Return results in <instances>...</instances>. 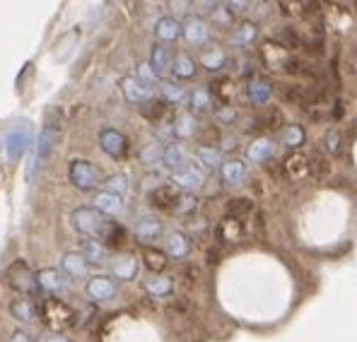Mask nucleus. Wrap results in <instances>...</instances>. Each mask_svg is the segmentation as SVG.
<instances>
[{
    "label": "nucleus",
    "mask_w": 357,
    "mask_h": 342,
    "mask_svg": "<svg viewBox=\"0 0 357 342\" xmlns=\"http://www.w3.org/2000/svg\"><path fill=\"white\" fill-rule=\"evenodd\" d=\"M335 135H338V133H335V130H331V133H328V138H326V143H328V150L331 152H340V143H343V140H335Z\"/></svg>",
    "instance_id": "nucleus-40"
},
{
    "label": "nucleus",
    "mask_w": 357,
    "mask_h": 342,
    "mask_svg": "<svg viewBox=\"0 0 357 342\" xmlns=\"http://www.w3.org/2000/svg\"><path fill=\"white\" fill-rule=\"evenodd\" d=\"M31 140H34V125L31 121L22 118L10 128L8 140H5V150H8V160L10 162H20L24 155H27Z\"/></svg>",
    "instance_id": "nucleus-6"
},
{
    "label": "nucleus",
    "mask_w": 357,
    "mask_h": 342,
    "mask_svg": "<svg viewBox=\"0 0 357 342\" xmlns=\"http://www.w3.org/2000/svg\"><path fill=\"white\" fill-rule=\"evenodd\" d=\"M282 143L287 147H299L304 143V130L299 128V125H290V128H285V133H282Z\"/></svg>",
    "instance_id": "nucleus-37"
},
{
    "label": "nucleus",
    "mask_w": 357,
    "mask_h": 342,
    "mask_svg": "<svg viewBox=\"0 0 357 342\" xmlns=\"http://www.w3.org/2000/svg\"><path fill=\"white\" fill-rule=\"evenodd\" d=\"M85 292L92 302H109L116 297V282L109 275H92L85 285Z\"/></svg>",
    "instance_id": "nucleus-9"
},
{
    "label": "nucleus",
    "mask_w": 357,
    "mask_h": 342,
    "mask_svg": "<svg viewBox=\"0 0 357 342\" xmlns=\"http://www.w3.org/2000/svg\"><path fill=\"white\" fill-rule=\"evenodd\" d=\"M220 173H222V181L227 183V186H239L241 181H244L246 176V164L239 160H229L222 164V169H220Z\"/></svg>",
    "instance_id": "nucleus-20"
},
{
    "label": "nucleus",
    "mask_w": 357,
    "mask_h": 342,
    "mask_svg": "<svg viewBox=\"0 0 357 342\" xmlns=\"http://www.w3.org/2000/svg\"><path fill=\"white\" fill-rule=\"evenodd\" d=\"M246 157H249V162L264 164V162H268L273 157V143H271V140H256V143L249 145Z\"/></svg>",
    "instance_id": "nucleus-26"
},
{
    "label": "nucleus",
    "mask_w": 357,
    "mask_h": 342,
    "mask_svg": "<svg viewBox=\"0 0 357 342\" xmlns=\"http://www.w3.org/2000/svg\"><path fill=\"white\" fill-rule=\"evenodd\" d=\"M145 292L152 294V297H165V294L172 292V280L169 277H152V280L145 282Z\"/></svg>",
    "instance_id": "nucleus-34"
},
{
    "label": "nucleus",
    "mask_w": 357,
    "mask_h": 342,
    "mask_svg": "<svg viewBox=\"0 0 357 342\" xmlns=\"http://www.w3.org/2000/svg\"><path fill=\"white\" fill-rule=\"evenodd\" d=\"M36 282H39V289L49 292V297H56V294H63L68 287L66 275L59 270V267H41L36 272Z\"/></svg>",
    "instance_id": "nucleus-12"
},
{
    "label": "nucleus",
    "mask_w": 357,
    "mask_h": 342,
    "mask_svg": "<svg viewBox=\"0 0 357 342\" xmlns=\"http://www.w3.org/2000/svg\"><path fill=\"white\" fill-rule=\"evenodd\" d=\"M39 318L51 333H63V330L73 328L77 320L75 309L68 302H63L61 297H46L39 304Z\"/></svg>",
    "instance_id": "nucleus-2"
},
{
    "label": "nucleus",
    "mask_w": 357,
    "mask_h": 342,
    "mask_svg": "<svg viewBox=\"0 0 357 342\" xmlns=\"http://www.w3.org/2000/svg\"><path fill=\"white\" fill-rule=\"evenodd\" d=\"M61 128H63V116L61 109H49L44 116V125L39 130V145H36V164H44L51 157V152L56 150L61 140Z\"/></svg>",
    "instance_id": "nucleus-3"
},
{
    "label": "nucleus",
    "mask_w": 357,
    "mask_h": 342,
    "mask_svg": "<svg viewBox=\"0 0 357 342\" xmlns=\"http://www.w3.org/2000/svg\"><path fill=\"white\" fill-rule=\"evenodd\" d=\"M188 102H191L193 114H208L210 107H213V94H210V89H206V87H198L191 92Z\"/></svg>",
    "instance_id": "nucleus-25"
},
{
    "label": "nucleus",
    "mask_w": 357,
    "mask_h": 342,
    "mask_svg": "<svg viewBox=\"0 0 357 342\" xmlns=\"http://www.w3.org/2000/svg\"><path fill=\"white\" fill-rule=\"evenodd\" d=\"M201 63H203V68H206V70H220V68L227 63V56H225L222 49H218V46H210V49L203 51Z\"/></svg>",
    "instance_id": "nucleus-29"
},
{
    "label": "nucleus",
    "mask_w": 357,
    "mask_h": 342,
    "mask_svg": "<svg viewBox=\"0 0 357 342\" xmlns=\"http://www.w3.org/2000/svg\"><path fill=\"white\" fill-rule=\"evenodd\" d=\"M99 147H102L104 155L114 157V160H121V157L128 155V138L116 128H104L102 133H99Z\"/></svg>",
    "instance_id": "nucleus-7"
},
{
    "label": "nucleus",
    "mask_w": 357,
    "mask_h": 342,
    "mask_svg": "<svg viewBox=\"0 0 357 342\" xmlns=\"http://www.w3.org/2000/svg\"><path fill=\"white\" fill-rule=\"evenodd\" d=\"M135 77H138L140 82H143L145 87H150V85H155L157 82V75H155V70L150 68V63H140L138 65V72H135ZM152 89V87H150Z\"/></svg>",
    "instance_id": "nucleus-38"
},
{
    "label": "nucleus",
    "mask_w": 357,
    "mask_h": 342,
    "mask_svg": "<svg viewBox=\"0 0 357 342\" xmlns=\"http://www.w3.org/2000/svg\"><path fill=\"white\" fill-rule=\"evenodd\" d=\"M61 267L68 277H77V280L87 277V272H89V263H87V258L82 256V251H68L61 261Z\"/></svg>",
    "instance_id": "nucleus-14"
},
{
    "label": "nucleus",
    "mask_w": 357,
    "mask_h": 342,
    "mask_svg": "<svg viewBox=\"0 0 357 342\" xmlns=\"http://www.w3.org/2000/svg\"><path fill=\"white\" fill-rule=\"evenodd\" d=\"M157 157L162 160V152L155 150V147H150L148 152H143V162H145V164H152V160H157Z\"/></svg>",
    "instance_id": "nucleus-42"
},
{
    "label": "nucleus",
    "mask_w": 357,
    "mask_h": 342,
    "mask_svg": "<svg viewBox=\"0 0 357 342\" xmlns=\"http://www.w3.org/2000/svg\"><path fill=\"white\" fill-rule=\"evenodd\" d=\"M10 313H13V318L17 320V323H31L34 320V313H36V309H34V304L29 302V299H15L13 304H10Z\"/></svg>",
    "instance_id": "nucleus-22"
},
{
    "label": "nucleus",
    "mask_w": 357,
    "mask_h": 342,
    "mask_svg": "<svg viewBox=\"0 0 357 342\" xmlns=\"http://www.w3.org/2000/svg\"><path fill=\"white\" fill-rule=\"evenodd\" d=\"M10 342H34V340H31V335L27 333V330H15Z\"/></svg>",
    "instance_id": "nucleus-41"
},
{
    "label": "nucleus",
    "mask_w": 357,
    "mask_h": 342,
    "mask_svg": "<svg viewBox=\"0 0 357 342\" xmlns=\"http://www.w3.org/2000/svg\"><path fill=\"white\" fill-rule=\"evenodd\" d=\"M256 34H259V29H256V24H251V22H244L241 27L234 31V36H232V44L234 46H249L251 41L256 39Z\"/></svg>",
    "instance_id": "nucleus-33"
},
{
    "label": "nucleus",
    "mask_w": 357,
    "mask_h": 342,
    "mask_svg": "<svg viewBox=\"0 0 357 342\" xmlns=\"http://www.w3.org/2000/svg\"><path fill=\"white\" fill-rule=\"evenodd\" d=\"M162 234V222L160 219H140L138 227H135V236H138L140 244H148V241H155L157 236Z\"/></svg>",
    "instance_id": "nucleus-23"
},
{
    "label": "nucleus",
    "mask_w": 357,
    "mask_h": 342,
    "mask_svg": "<svg viewBox=\"0 0 357 342\" xmlns=\"http://www.w3.org/2000/svg\"><path fill=\"white\" fill-rule=\"evenodd\" d=\"M172 72L178 77V80H188V77L196 75V61H193L191 56L181 54L174 58V63H172Z\"/></svg>",
    "instance_id": "nucleus-27"
},
{
    "label": "nucleus",
    "mask_w": 357,
    "mask_h": 342,
    "mask_svg": "<svg viewBox=\"0 0 357 342\" xmlns=\"http://www.w3.org/2000/svg\"><path fill=\"white\" fill-rule=\"evenodd\" d=\"M246 94H249V99L256 104V107H264V104L271 102L273 89L266 80H254V82H249V87H246Z\"/></svg>",
    "instance_id": "nucleus-24"
},
{
    "label": "nucleus",
    "mask_w": 357,
    "mask_h": 342,
    "mask_svg": "<svg viewBox=\"0 0 357 342\" xmlns=\"http://www.w3.org/2000/svg\"><path fill=\"white\" fill-rule=\"evenodd\" d=\"M68 178H70L73 186L82 193L97 191V186L104 183L99 166H94L89 160H73L70 164H68Z\"/></svg>",
    "instance_id": "nucleus-5"
},
{
    "label": "nucleus",
    "mask_w": 357,
    "mask_h": 342,
    "mask_svg": "<svg viewBox=\"0 0 357 342\" xmlns=\"http://www.w3.org/2000/svg\"><path fill=\"white\" fill-rule=\"evenodd\" d=\"M172 63H174V56L167 49L165 44H155L152 46V56H150V68L155 70L157 80L160 77H167L172 72Z\"/></svg>",
    "instance_id": "nucleus-13"
},
{
    "label": "nucleus",
    "mask_w": 357,
    "mask_h": 342,
    "mask_svg": "<svg viewBox=\"0 0 357 342\" xmlns=\"http://www.w3.org/2000/svg\"><path fill=\"white\" fill-rule=\"evenodd\" d=\"M94 208L112 219L123 212V196H116V193H109V191H99L97 198H94Z\"/></svg>",
    "instance_id": "nucleus-16"
},
{
    "label": "nucleus",
    "mask_w": 357,
    "mask_h": 342,
    "mask_svg": "<svg viewBox=\"0 0 357 342\" xmlns=\"http://www.w3.org/2000/svg\"><path fill=\"white\" fill-rule=\"evenodd\" d=\"M112 272L116 280H135V275H138V258L135 256H119L114 258L112 263Z\"/></svg>",
    "instance_id": "nucleus-19"
},
{
    "label": "nucleus",
    "mask_w": 357,
    "mask_h": 342,
    "mask_svg": "<svg viewBox=\"0 0 357 342\" xmlns=\"http://www.w3.org/2000/svg\"><path fill=\"white\" fill-rule=\"evenodd\" d=\"M70 222L75 227L77 234L87 236L89 241H97V244L114 249L126 241V229L119 222H112L107 215H102L97 208H77L73 210Z\"/></svg>",
    "instance_id": "nucleus-1"
},
{
    "label": "nucleus",
    "mask_w": 357,
    "mask_h": 342,
    "mask_svg": "<svg viewBox=\"0 0 357 342\" xmlns=\"http://www.w3.org/2000/svg\"><path fill=\"white\" fill-rule=\"evenodd\" d=\"M167 254L172 258H186L191 254V241H188V236L181 234V231H174V234L167 236Z\"/></svg>",
    "instance_id": "nucleus-21"
},
{
    "label": "nucleus",
    "mask_w": 357,
    "mask_h": 342,
    "mask_svg": "<svg viewBox=\"0 0 357 342\" xmlns=\"http://www.w3.org/2000/svg\"><path fill=\"white\" fill-rule=\"evenodd\" d=\"M143 261L152 272H162L167 267V254L160 249H152V246H143Z\"/></svg>",
    "instance_id": "nucleus-28"
},
{
    "label": "nucleus",
    "mask_w": 357,
    "mask_h": 342,
    "mask_svg": "<svg viewBox=\"0 0 357 342\" xmlns=\"http://www.w3.org/2000/svg\"><path fill=\"white\" fill-rule=\"evenodd\" d=\"M215 20H218L220 24H229L232 22V10H225L222 5H218V10H215Z\"/></svg>",
    "instance_id": "nucleus-39"
},
{
    "label": "nucleus",
    "mask_w": 357,
    "mask_h": 342,
    "mask_svg": "<svg viewBox=\"0 0 357 342\" xmlns=\"http://www.w3.org/2000/svg\"><path fill=\"white\" fill-rule=\"evenodd\" d=\"M150 200L155 208L160 210H172L178 205V200H181V193H178V188L174 183H165V186H157L155 191L150 193Z\"/></svg>",
    "instance_id": "nucleus-15"
},
{
    "label": "nucleus",
    "mask_w": 357,
    "mask_h": 342,
    "mask_svg": "<svg viewBox=\"0 0 357 342\" xmlns=\"http://www.w3.org/2000/svg\"><path fill=\"white\" fill-rule=\"evenodd\" d=\"M121 92H123V97L128 104H148L152 99V89L145 87L135 75L121 77Z\"/></svg>",
    "instance_id": "nucleus-11"
},
{
    "label": "nucleus",
    "mask_w": 357,
    "mask_h": 342,
    "mask_svg": "<svg viewBox=\"0 0 357 342\" xmlns=\"http://www.w3.org/2000/svg\"><path fill=\"white\" fill-rule=\"evenodd\" d=\"M39 342H68V338L61 333H51V335H46V338H41Z\"/></svg>",
    "instance_id": "nucleus-43"
},
{
    "label": "nucleus",
    "mask_w": 357,
    "mask_h": 342,
    "mask_svg": "<svg viewBox=\"0 0 357 342\" xmlns=\"http://www.w3.org/2000/svg\"><path fill=\"white\" fill-rule=\"evenodd\" d=\"M155 36L162 41V44H172V41H176L178 36H181V22L174 17H160L157 20V24H155Z\"/></svg>",
    "instance_id": "nucleus-18"
},
{
    "label": "nucleus",
    "mask_w": 357,
    "mask_h": 342,
    "mask_svg": "<svg viewBox=\"0 0 357 342\" xmlns=\"http://www.w3.org/2000/svg\"><path fill=\"white\" fill-rule=\"evenodd\" d=\"M104 186H107L109 193L123 196V193L128 191V176H126V173H112V176L104 178Z\"/></svg>",
    "instance_id": "nucleus-36"
},
{
    "label": "nucleus",
    "mask_w": 357,
    "mask_h": 342,
    "mask_svg": "<svg viewBox=\"0 0 357 342\" xmlns=\"http://www.w3.org/2000/svg\"><path fill=\"white\" fill-rule=\"evenodd\" d=\"M198 162L203 166H208V169H213V166L220 164V150L213 145H201L198 147Z\"/></svg>",
    "instance_id": "nucleus-35"
},
{
    "label": "nucleus",
    "mask_w": 357,
    "mask_h": 342,
    "mask_svg": "<svg viewBox=\"0 0 357 342\" xmlns=\"http://www.w3.org/2000/svg\"><path fill=\"white\" fill-rule=\"evenodd\" d=\"M181 34L191 46H206L208 39H210V27L206 24V20L203 17H198V15H188L181 24Z\"/></svg>",
    "instance_id": "nucleus-8"
},
{
    "label": "nucleus",
    "mask_w": 357,
    "mask_h": 342,
    "mask_svg": "<svg viewBox=\"0 0 357 342\" xmlns=\"http://www.w3.org/2000/svg\"><path fill=\"white\" fill-rule=\"evenodd\" d=\"M82 256L87 258V263L92 265V263H107V256H109V249L102 244H97V241H87L85 249H82Z\"/></svg>",
    "instance_id": "nucleus-32"
},
{
    "label": "nucleus",
    "mask_w": 357,
    "mask_h": 342,
    "mask_svg": "<svg viewBox=\"0 0 357 342\" xmlns=\"http://www.w3.org/2000/svg\"><path fill=\"white\" fill-rule=\"evenodd\" d=\"M5 280H8V285L15 289V292L20 294V297L24 299H31L36 297V292H39V282H36V272L31 270L24 261H15L10 263V267L5 270Z\"/></svg>",
    "instance_id": "nucleus-4"
},
{
    "label": "nucleus",
    "mask_w": 357,
    "mask_h": 342,
    "mask_svg": "<svg viewBox=\"0 0 357 342\" xmlns=\"http://www.w3.org/2000/svg\"><path fill=\"white\" fill-rule=\"evenodd\" d=\"M162 162H165L167 169H172V173H174V171H181L188 166V155L181 145L169 143L165 150H162Z\"/></svg>",
    "instance_id": "nucleus-17"
},
{
    "label": "nucleus",
    "mask_w": 357,
    "mask_h": 342,
    "mask_svg": "<svg viewBox=\"0 0 357 342\" xmlns=\"http://www.w3.org/2000/svg\"><path fill=\"white\" fill-rule=\"evenodd\" d=\"M162 99H165V104H183L186 102V89L178 82H162Z\"/></svg>",
    "instance_id": "nucleus-31"
},
{
    "label": "nucleus",
    "mask_w": 357,
    "mask_h": 342,
    "mask_svg": "<svg viewBox=\"0 0 357 342\" xmlns=\"http://www.w3.org/2000/svg\"><path fill=\"white\" fill-rule=\"evenodd\" d=\"M193 130H196V121H193V114L176 116L174 125H172V133H174L176 138H191Z\"/></svg>",
    "instance_id": "nucleus-30"
},
{
    "label": "nucleus",
    "mask_w": 357,
    "mask_h": 342,
    "mask_svg": "<svg viewBox=\"0 0 357 342\" xmlns=\"http://www.w3.org/2000/svg\"><path fill=\"white\" fill-rule=\"evenodd\" d=\"M172 181H174V186L181 188V191L193 193V191H198V188H201L203 183H206V173H203L201 166L188 164L186 169L172 173Z\"/></svg>",
    "instance_id": "nucleus-10"
}]
</instances>
